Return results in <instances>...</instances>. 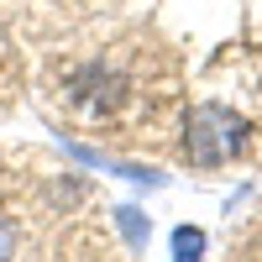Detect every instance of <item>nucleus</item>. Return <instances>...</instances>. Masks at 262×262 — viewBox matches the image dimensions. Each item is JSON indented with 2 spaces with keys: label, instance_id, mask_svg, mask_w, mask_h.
Listing matches in <instances>:
<instances>
[{
  "label": "nucleus",
  "instance_id": "nucleus-3",
  "mask_svg": "<svg viewBox=\"0 0 262 262\" xmlns=\"http://www.w3.org/2000/svg\"><path fill=\"white\" fill-rule=\"evenodd\" d=\"M11 257H16V226L0 215V262H11Z\"/></svg>",
  "mask_w": 262,
  "mask_h": 262
},
{
  "label": "nucleus",
  "instance_id": "nucleus-1",
  "mask_svg": "<svg viewBox=\"0 0 262 262\" xmlns=\"http://www.w3.org/2000/svg\"><path fill=\"white\" fill-rule=\"evenodd\" d=\"M247 147V121L226 111V105H194L189 111V137H184V158L200 168H221Z\"/></svg>",
  "mask_w": 262,
  "mask_h": 262
},
{
  "label": "nucleus",
  "instance_id": "nucleus-2",
  "mask_svg": "<svg viewBox=\"0 0 262 262\" xmlns=\"http://www.w3.org/2000/svg\"><path fill=\"white\" fill-rule=\"evenodd\" d=\"M200 257H205V231L179 226L173 231V262H200Z\"/></svg>",
  "mask_w": 262,
  "mask_h": 262
}]
</instances>
